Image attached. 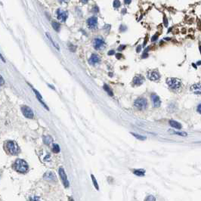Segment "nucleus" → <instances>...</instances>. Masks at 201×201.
I'll list each match as a JSON object with an SVG mask.
<instances>
[{"label":"nucleus","instance_id":"2","mask_svg":"<svg viewBox=\"0 0 201 201\" xmlns=\"http://www.w3.org/2000/svg\"><path fill=\"white\" fill-rule=\"evenodd\" d=\"M6 149L12 155H16L20 151V149H19V147L17 144V143L14 141H8L6 142Z\"/></svg>","mask_w":201,"mask_h":201},{"label":"nucleus","instance_id":"15","mask_svg":"<svg viewBox=\"0 0 201 201\" xmlns=\"http://www.w3.org/2000/svg\"><path fill=\"white\" fill-rule=\"evenodd\" d=\"M100 61V57L97 55H95V54H93V55H92L90 59H89V63L92 64H97Z\"/></svg>","mask_w":201,"mask_h":201},{"label":"nucleus","instance_id":"28","mask_svg":"<svg viewBox=\"0 0 201 201\" xmlns=\"http://www.w3.org/2000/svg\"><path fill=\"white\" fill-rule=\"evenodd\" d=\"M126 30H127V27L125 25H121L120 27H119V30H120L121 32H124V31H126Z\"/></svg>","mask_w":201,"mask_h":201},{"label":"nucleus","instance_id":"35","mask_svg":"<svg viewBox=\"0 0 201 201\" xmlns=\"http://www.w3.org/2000/svg\"><path fill=\"white\" fill-rule=\"evenodd\" d=\"M131 2H132V0H124V2L126 5H129V4L131 3Z\"/></svg>","mask_w":201,"mask_h":201},{"label":"nucleus","instance_id":"26","mask_svg":"<svg viewBox=\"0 0 201 201\" xmlns=\"http://www.w3.org/2000/svg\"><path fill=\"white\" fill-rule=\"evenodd\" d=\"M91 177H92V181H93V184H94V186L95 187V188L97 189V190H99V187H98V182L97 181L95 180V178L93 175H91Z\"/></svg>","mask_w":201,"mask_h":201},{"label":"nucleus","instance_id":"33","mask_svg":"<svg viewBox=\"0 0 201 201\" xmlns=\"http://www.w3.org/2000/svg\"><path fill=\"white\" fill-rule=\"evenodd\" d=\"M125 48H126V45H120V46L119 47L118 50H119V51H122V50H123Z\"/></svg>","mask_w":201,"mask_h":201},{"label":"nucleus","instance_id":"39","mask_svg":"<svg viewBox=\"0 0 201 201\" xmlns=\"http://www.w3.org/2000/svg\"><path fill=\"white\" fill-rule=\"evenodd\" d=\"M116 56H117V57L118 59H119V58H121L122 55H121V54H117V55H116Z\"/></svg>","mask_w":201,"mask_h":201},{"label":"nucleus","instance_id":"36","mask_svg":"<svg viewBox=\"0 0 201 201\" xmlns=\"http://www.w3.org/2000/svg\"><path fill=\"white\" fill-rule=\"evenodd\" d=\"M115 52L114 51V50H111V51H110L109 52H108V55H114Z\"/></svg>","mask_w":201,"mask_h":201},{"label":"nucleus","instance_id":"18","mask_svg":"<svg viewBox=\"0 0 201 201\" xmlns=\"http://www.w3.org/2000/svg\"><path fill=\"white\" fill-rule=\"evenodd\" d=\"M133 173L138 176H144V174H145V170H144V169H135L133 171Z\"/></svg>","mask_w":201,"mask_h":201},{"label":"nucleus","instance_id":"1","mask_svg":"<svg viewBox=\"0 0 201 201\" xmlns=\"http://www.w3.org/2000/svg\"><path fill=\"white\" fill-rule=\"evenodd\" d=\"M14 167L15 170L21 173H25L28 171L29 166L26 161L21 159H17L15 160L14 163Z\"/></svg>","mask_w":201,"mask_h":201},{"label":"nucleus","instance_id":"24","mask_svg":"<svg viewBox=\"0 0 201 201\" xmlns=\"http://www.w3.org/2000/svg\"><path fill=\"white\" fill-rule=\"evenodd\" d=\"M45 34H46V36H47V37H48V38L49 39V40L52 42V43L53 44V45L55 46V48H57V50H59V47H58V45H57V44L55 43V42H54V41L52 40V39L51 36H50V34H49L48 33H46Z\"/></svg>","mask_w":201,"mask_h":201},{"label":"nucleus","instance_id":"6","mask_svg":"<svg viewBox=\"0 0 201 201\" xmlns=\"http://www.w3.org/2000/svg\"><path fill=\"white\" fill-rule=\"evenodd\" d=\"M59 172V175H60V178L61 181H62V182L64 185L65 188H68L69 187V181H68V179H67V176L66 175V173H65L64 172V169L63 167H61L58 170Z\"/></svg>","mask_w":201,"mask_h":201},{"label":"nucleus","instance_id":"4","mask_svg":"<svg viewBox=\"0 0 201 201\" xmlns=\"http://www.w3.org/2000/svg\"><path fill=\"white\" fill-rule=\"evenodd\" d=\"M134 104L138 110H143L146 109L147 105H148V101H147L146 98H139L135 100Z\"/></svg>","mask_w":201,"mask_h":201},{"label":"nucleus","instance_id":"16","mask_svg":"<svg viewBox=\"0 0 201 201\" xmlns=\"http://www.w3.org/2000/svg\"><path fill=\"white\" fill-rule=\"evenodd\" d=\"M33 92H35V94H36V97H37V98H38V100H39V101L42 104V106H43L46 110H49V108L46 106V104L43 102V100H42V98L41 97V95H39V93L38 92V91H36V90H35V89H33Z\"/></svg>","mask_w":201,"mask_h":201},{"label":"nucleus","instance_id":"19","mask_svg":"<svg viewBox=\"0 0 201 201\" xmlns=\"http://www.w3.org/2000/svg\"><path fill=\"white\" fill-rule=\"evenodd\" d=\"M43 141L45 144H50L53 141V139L51 136H49V135H48V136H44L43 137Z\"/></svg>","mask_w":201,"mask_h":201},{"label":"nucleus","instance_id":"37","mask_svg":"<svg viewBox=\"0 0 201 201\" xmlns=\"http://www.w3.org/2000/svg\"><path fill=\"white\" fill-rule=\"evenodd\" d=\"M0 79H1V86H2V85L4 84V79H3L2 76H0Z\"/></svg>","mask_w":201,"mask_h":201},{"label":"nucleus","instance_id":"8","mask_svg":"<svg viewBox=\"0 0 201 201\" xmlns=\"http://www.w3.org/2000/svg\"><path fill=\"white\" fill-rule=\"evenodd\" d=\"M57 19L61 22H65L67 21V17H68V13L67 11H62L61 9H57Z\"/></svg>","mask_w":201,"mask_h":201},{"label":"nucleus","instance_id":"29","mask_svg":"<svg viewBox=\"0 0 201 201\" xmlns=\"http://www.w3.org/2000/svg\"><path fill=\"white\" fill-rule=\"evenodd\" d=\"M163 24L166 26H168V20H167V18L166 17V16H164V17H163Z\"/></svg>","mask_w":201,"mask_h":201},{"label":"nucleus","instance_id":"11","mask_svg":"<svg viewBox=\"0 0 201 201\" xmlns=\"http://www.w3.org/2000/svg\"><path fill=\"white\" fill-rule=\"evenodd\" d=\"M43 178H44V179L46 180V181H56V175H55V174L52 172H45L43 175Z\"/></svg>","mask_w":201,"mask_h":201},{"label":"nucleus","instance_id":"20","mask_svg":"<svg viewBox=\"0 0 201 201\" xmlns=\"http://www.w3.org/2000/svg\"><path fill=\"white\" fill-rule=\"evenodd\" d=\"M52 27L54 28V30H55L57 32H59L60 31V28H61V25L59 23H57L56 21H54L52 22Z\"/></svg>","mask_w":201,"mask_h":201},{"label":"nucleus","instance_id":"25","mask_svg":"<svg viewBox=\"0 0 201 201\" xmlns=\"http://www.w3.org/2000/svg\"><path fill=\"white\" fill-rule=\"evenodd\" d=\"M113 5L115 9H118V8L120 7L121 5V2L119 0H114V2H113Z\"/></svg>","mask_w":201,"mask_h":201},{"label":"nucleus","instance_id":"14","mask_svg":"<svg viewBox=\"0 0 201 201\" xmlns=\"http://www.w3.org/2000/svg\"><path fill=\"white\" fill-rule=\"evenodd\" d=\"M144 78L141 75H138L134 77L133 79V83L135 86H141V85L144 83Z\"/></svg>","mask_w":201,"mask_h":201},{"label":"nucleus","instance_id":"42","mask_svg":"<svg viewBox=\"0 0 201 201\" xmlns=\"http://www.w3.org/2000/svg\"><path fill=\"white\" fill-rule=\"evenodd\" d=\"M1 59L3 61V62H5V60H4V59H3V57H2V55H1Z\"/></svg>","mask_w":201,"mask_h":201},{"label":"nucleus","instance_id":"30","mask_svg":"<svg viewBox=\"0 0 201 201\" xmlns=\"http://www.w3.org/2000/svg\"><path fill=\"white\" fill-rule=\"evenodd\" d=\"M145 200H156V199L153 196H148V197H147Z\"/></svg>","mask_w":201,"mask_h":201},{"label":"nucleus","instance_id":"22","mask_svg":"<svg viewBox=\"0 0 201 201\" xmlns=\"http://www.w3.org/2000/svg\"><path fill=\"white\" fill-rule=\"evenodd\" d=\"M52 151L55 153H58L60 152V147L58 144H53V148H52Z\"/></svg>","mask_w":201,"mask_h":201},{"label":"nucleus","instance_id":"7","mask_svg":"<svg viewBox=\"0 0 201 201\" xmlns=\"http://www.w3.org/2000/svg\"><path fill=\"white\" fill-rule=\"evenodd\" d=\"M148 78L151 81H157L160 78V73L157 70H150L148 73Z\"/></svg>","mask_w":201,"mask_h":201},{"label":"nucleus","instance_id":"34","mask_svg":"<svg viewBox=\"0 0 201 201\" xmlns=\"http://www.w3.org/2000/svg\"><path fill=\"white\" fill-rule=\"evenodd\" d=\"M197 112L199 114H201V104H199V106L197 107Z\"/></svg>","mask_w":201,"mask_h":201},{"label":"nucleus","instance_id":"41","mask_svg":"<svg viewBox=\"0 0 201 201\" xmlns=\"http://www.w3.org/2000/svg\"><path fill=\"white\" fill-rule=\"evenodd\" d=\"M141 46H140V45H139V46H138V47L137 48V49H136V51H137V52H140V51H141Z\"/></svg>","mask_w":201,"mask_h":201},{"label":"nucleus","instance_id":"27","mask_svg":"<svg viewBox=\"0 0 201 201\" xmlns=\"http://www.w3.org/2000/svg\"><path fill=\"white\" fill-rule=\"evenodd\" d=\"M174 134H175V135H180V136H184V137H186L187 135H188V134L186 133V132H173Z\"/></svg>","mask_w":201,"mask_h":201},{"label":"nucleus","instance_id":"23","mask_svg":"<svg viewBox=\"0 0 201 201\" xmlns=\"http://www.w3.org/2000/svg\"><path fill=\"white\" fill-rule=\"evenodd\" d=\"M131 134H132L134 137L136 138L137 139H138V140H141V141H143V140H145V139H146V137L142 136V135H138V134H136V133H132V132L131 133Z\"/></svg>","mask_w":201,"mask_h":201},{"label":"nucleus","instance_id":"38","mask_svg":"<svg viewBox=\"0 0 201 201\" xmlns=\"http://www.w3.org/2000/svg\"><path fill=\"white\" fill-rule=\"evenodd\" d=\"M81 2L83 4H87L88 2V0H81Z\"/></svg>","mask_w":201,"mask_h":201},{"label":"nucleus","instance_id":"9","mask_svg":"<svg viewBox=\"0 0 201 201\" xmlns=\"http://www.w3.org/2000/svg\"><path fill=\"white\" fill-rule=\"evenodd\" d=\"M98 24V17H92L87 20V25L89 29H95Z\"/></svg>","mask_w":201,"mask_h":201},{"label":"nucleus","instance_id":"13","mask_svg":"<svg viewBox=\"0 0 201 201\" xmlns=\"http://www.w3.org/2000/svg\"><path fill=\"white\" fill-rule=\"evenodd\" d=\"M151 99L153 104V107H159L161 104V100L159 98V96L155 95V94H152L151 95Z\"/></svg>","mask_w":201,"mask_h":201},{"label":"nucleus","instance_id":"5","mask_svg":"<svg viewBox=\"0 0 201 201\" xmlns=\"http://www.w3.org/2000/svg\"><path fill=\"white\" fill-rule=\"evenodd\" d=\"M21 111L24 116L26 118H28V119H33V112L32 110V109L30 107H27V106H23L21 107Z\"/></svg>","mask_w":201,"mask_h":201},{"label":"nucleus","instance_id":"31","mask_svg":"<svg viewBox=\"0 0 201 201\" xmlns=\"http://www.w3.org/2000/svg\"><path fill=\"white\" fill-rule=\"evenodd\" d=\"M93 12H95V13H98V11H99V9H98V7L97 6V5H95V7H94V9H93Z\"/></svg>","mask_w":201,"mask_h":201},{"label":"nucleus","instance_id":"32","mask_svg":"<svg viewBox=\"0 0 201 201\" xmlns=\"http://www.w3.org/2000/svg\"><path fill=\"white\" fill-rule=\"evenodd\" d=\"M157 39H158V34H155V35H154V36L152 37L151 41H152V42H154V41H156Z\"/></svg>","mask_w":201,"mask_h":201},{"label":"nucleus","instance_id":"12","mask_svg":"<svg viewBox=\"0 0 201 201\" xmlns=\"http://www.w3.org/2000/svg\"><path fill=\"white\" fill-rule=\"evenodd\" d=\"M191 91L196 95H201V84L196 83L191 87Z\"/></svg>","mask_w":201,"mask_h":201},{"label":"nucleus","instance_id":"10","mask_svg":"<svg viewBox=\"0 0 201 201\" xmlns=\"http://www.w3.org/2000/svg\"><path fill=\"white\" fill-rule=\"evenodd\" d=\"M104 41L100 38H96L94 40V47L95 49L97 50H100L102 48H104Z\"/></svg>","mask_w":201,"mask_h":201},{"label":"nucleus","instance_id":"40","mask_svg":"<svg viewBox=\"0 0 201 201\" xmlns=\"http://www.w3.org/2000/svg\"><path fill=\"white\" fill-rule=\"evenodd\" d=\"M126 12H127V10H126V9H123L122 10V14H125Z\"/></svg>","mask_w":201,"mask_h":201},{"label":"nucleus","instance_id":"17","mask_svg":"<svg viewBox=\"0 0 201 201\" xmlns=\"http://www.w3.org/2000/svg\"><path fill=\"white\" fill-rule=\"evenodd\" d=\"M169 125L172 127H173V128L177 129H181V127H182L181 125V123H179L177 121H175V120H170L169 121Z\"/></svg>","mask_w":201,"mask_h":201},{"label":"nucleus","instance_id":"21","mask_svg":"<svg viewBox=\"0 0 201 201\" xmlns=\"http://www.w3.org/2000/svg\"><path fill=\"white\" fill-rule=\"evenodd\" d=\"M104 89L105 90L108 94H109L110 96H113L114 95V93H113V91H112L111 89H110V88L109 87L107 86V85H104Z\"/></svg>","mask_w":201,"mask_h":201},{"label":"nucleus","instance_id":"3","mask_svg":"<svg viewBox=\"0 0 201 201\" xmlns=\"http://www.w3.org/2000/svg\"><path fill=\"white\" fill-rule=\"evenodd\" d=\"M166 83L172 89H178L181 86V81L176 78H168L166 79Z\"/></svg>","mask_w":201,"mask_h":201}]
</instances>
